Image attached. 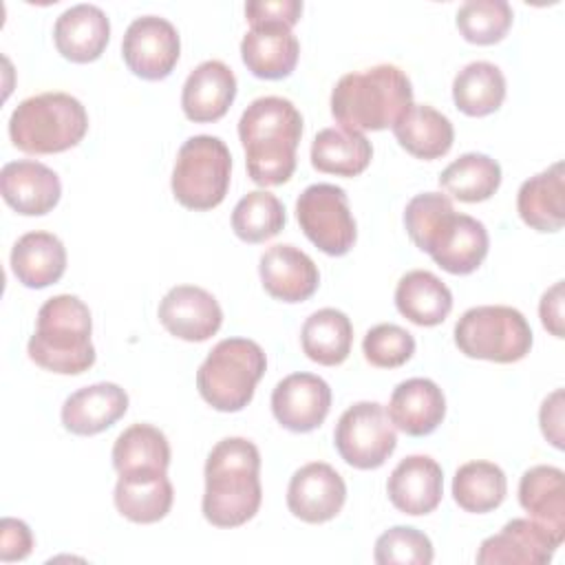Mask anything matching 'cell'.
I'll return each instance as SVG.
<instances>
[{
    "mask_svg": "<svg viewBox=\"0 0 565 565\" xmlns=\"http://www.w3.org/2000/svg\"><path fill=\"white\" fill-rule=\"evenodd\" d=\"M404 225L411 241L448 274H472L488 256L486 225L455 212L452 201L441 192L415 194L406 203Z\"/></svg>",
    "mask_w": 565,
    "mask_h": 565,
    "instance_id": "1",
    "label": "cell"
},
{
    "mask_svg": "<svg viewBox=\"0 0 565 565\" xmlns=\"http://www.w3.org/2000/svg\"><path fill=\"white\" fill-rule=\"evenodd\" d=\"M300 137L302 115L289 99L278 95L254 99L238 119L249 179L263 188L287 183L296 170Z\"/></svg>",
    "mask_w": 565,
    "mask_h": 565,
    "instance_id": "2",
    "label": "cell"
},
{
    "mask_svg": "<svg viewBox=\"0 0 565 565\" xmlns=\"http://www.w3.org/2000/svg\"><path fill=\"white\" fill-rule=\"evenodd\" d=\"M201 510L216 527H238L256 516L263 501L260 452L245 437L221 439L205 459Z\"/></svg>",
    "mask_w": 565,
    "mask_h": 565,
    "instance_id": "3",
    "label": "cell"
},
{
    "mask_svg": "<svg viewBox=\"0 0 565 565\" xmlns=\"http://www.w3.org/2000/svg\"><path fill=\"white\" fill-rule=\"evenodd\" d=\"M413 84L395 64L347 73L331 90V115L340 128L384 130L411 108Z\"/></svg>",
    "mask_w": 565,
    "mask_h": 565,
    "instance_id": "4",
    "label": "cell"
},
{
    "mask_svg": "<svg viewBox=\"0 0 565 565\" xmlns=\"http://www.w3.org/2000/svg\"><path fill=\"white\" fill-rule=\"evenodd\" d=\"M90 333L93 318L84 300L73 294H60L40 307L26 353L44 371L79 375L95 364Z\"/></svg>",
    "mask_w": 565,
    "mask_h": 565,
    "instance_id": "5",
    "label": "cell"
},
{
    "mask_svg": "<svg viewBox=\"0 0 565 565\" xmlns=\"http://www.w3.org/2000/svg\"><path fill=\"white\" fill-rule=\"evenodd\" d=\"M88 130L82 102L62 90L22 99L9 117L11 143L26 154H55L75 148Z\"/></svg>",
    "mask_w": 565,
    "mask_h": 565,
    "instance_id": "6",
    "label": "cell"
},
{
    "mask_svg": "<svg viewBox=\"0 0 565 565\" xmlns=\"http://www.w3.org/2000/svg\"><path fill=\"white\" fill-rule=\"evenodd\" d=\"M267 358L258 342L247 338H225L212 347L196 371L201 397L221 413L243 411L265 375Z\"/></svg>",
    "mask_w": 565,
    "mask_h": 565,
    "instance_id": "7",
    "label": "cell"
},
{
    "mask_svg": "<svg viewBox=\"0 0 565 565\" xmlns=\"http://www.w3.org/2000/svg\"><path fill=\"white\" fill-rule=\"evenodd\" d=\"M455 344L468 358L512 364L530 353L532 329L514 307L479 305L463 311L457 320Z\"/></svg>",
    "mask_w": 565,
    "mask_h": 565,
    "instance_id": "8",
    "label": "cell"
},
{
    "mask_svg": "<svg viewBox=\"0 0 565 565\" xmlns=\"http://www.w3.org/2000/svg\"><path fill=\"white\" fill-rule=\"evenodd\" d=\"M232 177V154L223 139L194 135L177 152L172 168L174 199L194 212H205L223 203Z\"/></svg>",
    "mask_w": 565,
    "mask_h": 565,
    "instance_id": "9",
    "label": "cell"
},
{
    "mask_svg": "<svg viewBox=\"0 0 565 565\" xmlns=\"http://www.w3.org/2000/svg\"><path fill=\"white\" fill-rule=\"evenodd\" d=\"M333 446L349 466L375 470L395 452L397 435L382 404L358 402L340 415L333 430Z\"/></svg>",
    "mask_w": 565,
    "mask_h": 565,
    "instance_id": "10",
    "label": "cell"
},
{
    "mask_svg": "<svg viewBox=\"0 0 565 565\" xmlns=\"http://www.w3.org/2000/svg\"><path fill=\"white\" fill-rule=\"evenodd\" d=\"M296 218L305 236L329 256H344L358 238L349 196L333 183L305 188L296 201Z\"/></svg>",
    "mask_w": 565,
    "mask_h": 565,
    "instance_id": "11",
    "label": "cell"
},
{
    "mask_svg": "<svg viewBox=\"0 0 565 565\" xmlns=\"http://www.w3.org/2000/svg\"><path fill=\"white\" fill-rule=\"evenodd\" d=\"M181 55V40L174 24L159 15L135 18L121 40L126 66L141 79H166Z\"/></svg>",
    "mask_w": 565,
    "mask_h": 565,
    "instance_id": "12",
    "label": "cell"
},
{
    "mask_svg": "<svg viewBox=\"0 0 565 565\" xmlns=\"http://www.w3.org/2000/svg\"><path fill=\"white\" fill-rule=\"evenodd\" d=\"M344 501L347 483L340 472L324 461L305 463L289 479L287 508L305 523L331 521L340 514Z\"/></svg>",
    "mask_w": 565,
    "mask_h": 565,
    "instance_id": "13",
    "label": "cell"
},
{
    "mask_svg": "<svg viewBox=\"0 0 565 565\" xmlns=\"http://www.w3.org/2000/svg\"><path fill=\"white\" fill-rule=\"evenodd\" d=\"M331 388L313 373H291L271 391V413L291 433L316 430L329 415Z\"/></svg>",
    "mask_w": 565,
    "mask_h": 565,
    "instance_id": "14",
    "label": "cell"
},
{
    "mask_svg": "<svg viewBox=\"0 0 565 565\" xmlns=\"http://www.w3.org/2000/svg\"><path fill=\"white\" fill-rule=\"evenodd\" d=\"M159 320L166 331L185 342H205L223 324L218 300L196 285H177L159 302Z\"/></svg>",
    "mask_w": 565,
    "mask_h": 565,
    "instance_id": "15",
    "label": "cell"
},
{
    "mask_svg": "<svg viewBox=\"0 0 565 565\" xmlns=\"http://www.w3.org/2000/svg\"><path fill=\"white\" fill-rule=\"evenodd\" d=\"M561 545L534 519H512L501 532L481 541L477 552L479 565H545Z\"/></svg>",
    "mask_w": 565,
    "mask_h": 565,
    "instance_id": "16",
    "label": "cell"
},
{
    "mask_svg": "<svg viewBox=\"0 0 565 565\" xmlns=\"http://www.w3.org/2000/svg\"><path fill=\"white\" fill-rule=\"evenodd\" d=\"M258 274L265 291L282 302H302L320 285V274L311 256L289 243L267 247L260 256Z\"/></svg>",
    "mask_w": 565,
    "mask_h": 565,
    "instance_id": "17",
    "label": "cell"
},
{
    "mask_svg": "<svg viewBox=\"0 0 565 565\" xmlns=\"http://www.w3.org/2000/svg\"><path fill=\"white\" fill-rule=\"evenodd\" d=\"M0 192L9 207L22 216L49 214L62 196L60 177L33 159L9 161L0 172Z\"/></svg>",
    "mask_w": 565,
    "mask_h": 565,
    "instance_id": "18",
    "label": "cell"
},
{
    "mask_svg": "<svg viewBox=\"0 0 565 565\" xmlns=\"http://www.w3.org/2000/svg\"><path fill=\"white\" fill-rule=\"evenodd\" d=\"M386 492L391 503L411 516L430 514L444 494V470L428 455H408L391 472Z\"/></svg>",
    "mask_w": 565,
    "mask_h": 565,
    "instance_id": "19",
    "label": "cell"
},
{
    "mask_svg": "<svg viewBox=\"0 0 565 565\" xmlns=\"http://www.w3.org/2000/svg\"><path fill=\"white\" fill-rule=\"evenodd\" d=\"M236 97V77L221 60H205L190 71L183 90V115L194 124L218 121Z\"/></svg>",
    "mask_w": 565,
    "mask_h": 565,
    "instance_id": "20",
    "label": "cell"
},
{
    "mask_svg": "<svg viewBox=\"0 0 565 565\" xmlns=\"http://www.w3.org/2000/svg\"><path fill=\"white\" fill-rule=\"evenodd\" d=\"M128 411V393L115 382H97L71 393L62 404V424L79 437L99 435Z\"/></svg>",
    "mask_w": 565,
    "mask_h": 565,
    "instance_id": "21",
    "label": "cell"
},
{
    "mask_svg": "<svg viewBox=\"0 0 565 565\" xmlns=\"http://www.w3.org/2000/svg\"><path fill=\"white\" fill-rule=\"evenodd\" d=\"M393 426L411 437L430 435L446 417L444 391L428 377L399 382L386 408Z\"/></svg>",
    "mask_w": 565,
    "mask_h": 565,
    "instance_id": "22",
    "label": "cell"
},
{
    "mask_svg": "<svg viewBox=\"0 0 565 565\" xmlns=\"http://www.w3.org/2000/svg\"><path fill=\"white\" fill-rule=\"evenodd\" d=\"M110 40V20L95 4H75L60 13L53 26V42L62 57L88 64L102 57Z\"/></svg>",
    "mask_w": 565,
    "mask_h": 565,
    "instance_id": "23",
    "label": "cell"
},
{
    "mask_svg": "<svg viewBox=\"0 0 565 565\" xmlns=\"http://www.w3.org/2000/svg\"><path fill=\"white\" fill-rule=\"evenodd\" d=\"M241 57L254 77L282 79L294 73L300 44L285 24H256L241 40Z\"/></svg>",
    "mask_w": 565,
    "mask_h": 565,
    "instance_id": "24",
    "label": "cell"
},
{
    "mask_svg": "<svg viewBox=\"0 0 565 565\" xmlns=\"http://www.w3.org/2000/svg\"><path fill=\"white\" fill-rule=\"evenodd\" d=\"M521 508L554 539H565V475L556 466H534L519 481Z\"/></svg>",
    "mask_w": 565,
    "mask_h": 565,
    "instance_id": "25",
    "label": "cell"
},
{
    "mask_svg": "<svg viewBox=\"0 0 565 565\" xmlns=\"http://www.w3.org/2000/svg\"><path fill=\"white\" fill-rule=\"evenodd\" d=\"M563 161L525 179L516 194V210L525 225L536 232H558L565 223Z\"/></svg>",
    "mask_w": 565,
    "mask_h": 565,
    "instance_id": "26",
    "label": "cell"
},
{
    "mask_svg": "<svg viewBox=\"0 0 565 565\" xmlns=\"http://www.w3.org/2000/svg\"><path fill=\"white\" fill-rule=\"evenodd\" d=\"M11 271L29 289H44L66 271V247L51 232H26L11 249Z\"/></svg>",
    "mask_w": 565,
    "mask_h": 565,
    "instance_id": "27",
    "label": "cell"
},
{
    "mask_svg": "<svg viewBox=\"0 0 565 565\" xmlns=\"http://www.w3.org/2000/svg\"><path fill=\"white\" fill-rule=\"evenodd\" d=\"M115 508L132 523L161 521L174 501V488L166 472H130L119 475L115 486Z\"/></svg>",
    "mask_w": 565,
    "mask_h": 565,
    "instance_id": "28",
    "label": "cell"
},
{
    "mask_svg": "<svg viewBox=\"0 0 565 565\" xmlns=\"http://www.w3.org/2000/svg\"><path fill=\"white\" fill-rule=\"evenodd\" d=\"M393 135L408 154L424 161L444 157L455 141L450 119L428 104H411V108L393 124Z\"/></svg>",
    "mask_w": 565,
    "mask_h": 565,
    "instance_id": "29",
    "label": "cell"
},
{
    "mask_svg": "<svg viewBox=\"0 0 565 565\" xmlns=\"http://www.w3.org/2000/svg\"><path fill=\"white\" fill-rule=\"evenodd\" d=\"M397 311L417 327L441 324L452 309V294L446 282L426 269L404 274L395 287Z\"/></svg>",
    "mask_w": 565,
    "mask_h": 565,
    "instance_id": "30",
    "label": "cell"
},
{
    "mask_svg": "<svg viewBox=\"0 0 565 565\" xmlns=\"http://www.w3.org/2000/svg\"><path fill=\"white\" fill-rule=\"evenodd\" d=\"M373 157V146L362 132L347 128H322L311 141V166L335 177L362 174Z\"/></svg>",
    "mask_w": 565,
    "mask_h": 565,
    "instance_id": "31",
    "label": "cell"
},
{
    "mask_svg": "<svg viewBox=\"0 0 565 565\" xmlns=\"http://www.w3.org/2000/svg\"><path fill=\"white\" fill-rule=\"evenodd\" d=\"M300 344L311 362L322 366L342 364L353 344V324L340 309L324 307L313 311L300 331Z\"/></svg>",
    "mask_w": 565,
    "mask_h": 565,
    "instance_id": "32",
    "label": "cell"
},
{
    "mask_svg": "<svg viewBox=\"0 0 565 565\" xmlns=\"http://www.w3.org/2000/svg\"><path fill=\"white\" fill-rule=\"evenodd\" d=\"M503 99L505 77L492 62H470L452 79V102L468 117H486L499 110Z\"/></svg>",
    "mask_w": 565,
    "mask_h": 565,
    "instance_id": "33",
    "label": "cell"
},
{
    "mask_svg": "<svg viewBox=\"0 0 565 565\" xmlns=\"http://www.w3.org/2000/svg\"><path fill=\"white\" fill-rule=\"evenodd\" d=\"M113 466L117 475L130 472H168L170 444L152 424H132L113 446Z\"/></svg>",
    "mask_w": 565,
    "mask_h": 565,
    "instance_id": "34",
    "label": "cell"
},
{
    "mask_svg": "<svg viewBox=\"0 0 565 565\" xmlns=\"http://www.w3.org/2000/svg\"><path fill=\"white\" fill-rule=\"evenodd\" d=\"M508 494L505 472L492 461H468L452 477L455 503L472 514L497 510Z\"/></svg>",
    "mask_w": 565,
    "mask_h": 565,
    "instance_id": "35",
    "label": "cell"
},
{
    "mask_svg": "<svg viewBox=\"0 0 565 565\" xmlns=\"http://www.w3.org/2000/svg\"><path fill=\"white\" fill-rule=\"evenodd\" d=\"M439 185L461 203H481L499 190L501 166L483 152H466L444 168Z\"/></svg>",
    "mask_w": 565,
    "mask_h": 565,
    "instance_id": "36",
    "label": "cell"
},
{
    "mask_svg": "<svg viewBox=\"0 0 565 565\" xmlns=\"http://www.w3.org/2000/svg\"><path fill=\"white\" fill-rule=\"evenodd\" d=\"M285 205L267 190L247 192L232 212V230L245 243H265L285 227Z\"/></svg>",
    "mask_w": 565,
    "mask_h": 565,
    "instance_id": "37",
    "label": "cell"
},
{
    "mask_svg": "<svg viewBox=\"0 0 565 565\" xmlns=\"http://www.w3.org/2000/svg\"><path fill=\"white\" fill-rule=\"evenodd\" d=\"M512 18V7L505 0H468L457 11V29L466 42L488 46L505 38Z\"/></svg>",
    "mask_w": 565,
    "mask_h": 565,
    "instance_id": "38",
    "label": "cell"
},
{
    "mask_svg": "<svg viewBox=\"0 0 565 565\" xmlns=\"http://www.w3.org/2000/svg\"><path fill=\"white\" fill-rule=\"evenodd\" d=\"M373 558L377 565H430L435 552L424 532L411 525H395L377 536Z\"/></svg>",
    "mask_w": 565,
    "mask_h": 565,
    "instance_id": "39",
    "label": "cell"
},
{
    "mask_svg": "<svg viewBox=\"0 0 565 565\" xmlns=\"http://www.w3.org/2000/svg\"><path fill=\"white\" fill-rule=\"evenodd\" d=\"M364 360L377 369H397L415 353V338L404 327L393 322L375 324L362 340Z\"/></svg>",
    "mask_w": 565,
    "mask_h": 565,
    "instance_id": "40",
    "label": "cell"
},
{
    "mask_svg": "<svg viewBox=\"0 0 565 565\" xmlns=\"http://www.w3.org/2000/svg\"><path fill=\"white\" fill-rule=\"evenodd\" d=\"M302 15L300 0H252L245 4V18L252 26L256 24H285L294 26Z\"/></svg>",
    "mask_w": 565,
    "mask_h": 565,
    "instance_id": "41",
    "label": "cell"
},
{
    "mask_svg": "<svg viewBox=\"0 0 565 565\" xmlns=\"http://www.w3.org/2000/svg\"><path fill=\"white\" fill-rule=\"evenodd\" d=\"M33 550V534L20 519L4 516L0 521V561H24Z\"/></svg>",
    "mask_w": 565,
    "mask_h": 565,
    "instance_id": "42",
    "label": "cell"
},
{
    "mask_svg": "<svg viewBox=\"0 0 565 565\" xmlns=\"http://www.w3.org/2000/svg\"><path fill=\"white\" fill-rule=\"evenodd\" d=\"M539 422H541V433L543 437L554 446L563 448V391L556 388L550 393L539 411Z\"/></svg>",
    "mask_w": 565,
    "mask_h": 565,
    "instance_id": "43",
    "label": "cell"
},
{
    "mask_svg": "<svg viewBox=\"0 0 565 565\" xmlns=\"http://www.w3.org/2000/svg\"><path fill=\"white\" fill-rule=\"evenodd\" d=\"M539 316L543 327L554 335L563 338V280L554 282L539 302Z\"/></svg>",
    "mask_w": 565,
    "mask_h": 565,
    "instance_id": "44",
    "label": "cell"
}]
</instances>
